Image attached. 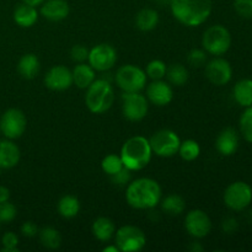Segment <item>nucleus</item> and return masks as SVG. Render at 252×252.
<instances>
[{
    "instance_id": "1",
    "label": "nucleus",
    "mask_w": 252,
    "mask_h": 252,
    "mask_svg": "<svg viewBox=\"0 0 252 252\" xmlns=\"http://www.w3.org/2000/svg\"><path fill=\"white\" fill-rule=\"evenodd\" d=\"M126 199L134 209H153L161 201V187L155 180L140 177L127 185Z\"/></svg>"
},
{
    "instance_id": "2",
    "label": "nucleus",
    "mask_w": 252,
    "mask_h": 252,
    "mask_svg": "<svg viewBox=\"0 0 252 252\" xmlns=\"http://www.w3.org/2000/svg\"><path fill=\"white\" fill-rule=\"evenodd\" d=\"M170 9L175 19L189 27L201 26L213 10L212 0H170Z\"/></svg>"
},
{
    "instance_id": "3",
    "label": "nucleus",
    "mask_w": 252,
    "mask_h": 252,
    "mask_svg": "<svg viewBox=\"0 0 252 252\" xmlns=\"http://www.w3.org/2000/svg\"><path fill=\"white\" fill-rule=\"evenodd\" d=\"M123 165L130 171H139L148 166L153 157L149 139L143 135H135L126 140L120 154Z\"/></svg>"
},
{
    "instance_id": "4",
    "label": "nucleus",
    "mask_w": 252,
    "mask_h": 252,
    "mask_svg": "<svg viewBox=\"0 0 252 252\" xmlns=\"http://www.w3.org/2000/svg\"><path fill=\"white\" fill-rule=\"evenodd\" d=\"M115 102V90L105 79H95L86 89L85 103L89 111L95 115L105 113Z\"/></svg>"
},
{
    "instance_id": "5",
    "label": "nucleus",
    "mask_w": 252,
    "mask_h": 252,
    "mask_svg": "<svg viewBox=\"0 0 252 252\" xmlns=\"http://www.w3.org/2000/svg\"><path fill=\"white\" fill-rule=\"evenodd\" d=\"M202 46L208 54L220 57L230 49L231 34L223 25H214L204 31Z\"/></svg>"
},
{
    "instance_id": "6",
    "label": "nucleus",
    "mask_w": 252,
    "mask_h": 252,
    "mask_svg": "<svg viewBox=\"0 0 252 252\" xmlns=\"http://www.w3.org/2000/svg\"><path fill=\"white\" fill-rule=\"evenodd\" d=\"M116 84L123 93H140L147 85V73L133 64L122 65L116 73Z\"/></svg>"
},
{
    "instance_id": "7",
    "label": "nucleus",
    "mask_w": 252,
    "mask_h": 252,
    "mask_svg": "<svg viewBox=\"0 0 252 252\" xmlns=\"http://www.w3.org/2000/svg\"><path fill=\"white\" fill-rule=\"evenodd\" d=\"M115 240L120 252H138L144 249L147 236L138 226L123 225L116 230Z\"/></svg>"
},
{
    "instance_id": "8",
    "label": "nucleus",
    "mask_w": 252,
    "mask_h": 252,
    "mask_svg": "<svg viewBox=\"0 0 252 252\" xmlns=\"http://www.w3.org/2000/svg\"><path fill=\"white\" fill-rule=\"evenodd\" d=\"M153 154L160 158H171L179 152L181 139L176 132L171 129H160L149 139Z\"/></svg>"
},
{
    "instance_id": "9",
    "label": "nucleus",
    "mask_w": 252,
    "mask_h": 252,
    "mask_svg": "<svg viewBox=\"0 0 252 252\" xmlns=\"http://www.w3.org/2000/svg\"><path fill=\"white\" fill-rule=\"evenodd\" d=\"M224 203L229 209L241 212L248 208L252 202V189L244 181H235L224 191Z\"/></svg>"
},
{
    "instance_id": "10",
    "label": "nucleus",
    "mask_w": 252,
    "mask_h": 252,
    "mask_svg": "<svg viewBox=\"0 0 252 252\" xmlns=\"http://www.w3.org/2000/svg\"><path fill=\"white\" fill-rule=\"evenodd\" d=\"M27 120L25 113L19 108H9L0 118V130L7 139H17L25 133Z\"/></svg>"
},
{
    "instance_id": "11",
    "label": "nucleus",
    "mask_w": 252,
    "mask_h": 252,
    "mask_svg": "<svg viewBox=\"0 0 252 252\" xmlns=\"http://www.w3.org/2000/svg\"><path fill=\"white\" fill-rule=\"evenodd\" d=\"M148 98L140 93H123L122 112L130 122H139L148 115Z\"/></svg>"
},
{
    "instance_id": "12",
    "label": "nucleus",
    "mask_w": 252,
    "mask_h": 252,
    "mask_svg": "<svg viewBox=\"0 0 252 252\" xmlns=\"http://www.w3.org/2000/svg\"><path fill=\"white\" fill-rule=\"evenodd\" d=\"M88 62L95 71H108L117 62V52L111 44L100 43L89 51Z\"/></svg>"
},
{
    "instance_id": "13",
    "label": "nucleus",
    "mask_w": 252,
    "mask_h": 252,
    "mask_svg": "<svg viewBox=\"0 0 252 252\" xmlns=\"http://www.w3.org/2000/svg\"><path fill=\"white\" fill-rule=\"evenodd\" d=\"M185 229L192 238L203 239L211 233L212 220L204 211L193 209L185 218Z\"/></svg>"
},
{
    "instance_id": "14",
    "label": "nucleus",
    "mask_w": 252,
    "mask_h": 252,
    "mask_svg": "<svg viewBox=\"0 0 252 252\" xmlns=\"http://www.w3.org/2000/svg\"><path fill=\"white\" fill-rule=\"evenodd\" d=\"M206 76L213 85H226L233 78V68L226 59L214 58L206 64Z\"/></svg>"
},
{
    "instance_id": "15",
    "label": "nucleus",
    "mask_w": 252,
    "mask_h": 252,
    "mask_svg": "<svg viewBox=\"0 0 252 252\" xmlns=\"http://www.w3.org/2000/svg\"><path fill=\"white\" fill-rule=\"evenodd\" d=\"M44 85L53 91H64L73 85V74L66 66L54 65L44 75Z\"/></svg>"
},
{
    "instance_id": "16",
    "label": "nucleus",
    "mask_w": 252,
    "mask_h": 252,
    "mask_svg": "<svg viewBox=\"0 0 252 252\" xmlns=\"http://www.w3.org/2000/svg\"><path fill=\"white\" fill-rule=\"evenodd\" d=\"M147 98L155 106H166L174 100V90L171 84L161 80H153L147 86Z\"/></svg>"
},
{
    "instance_id": "17",
    "label": "nucleus",
    "mask_w": 252,
    "mask_h": 252,
    "mask_svg": "<svg viewBox=\"0 0 252 252\" xmlns=\"http://www.w3.org/2000/svg\"><path fill=\"white\" fill-rule=\"evenodd\" d=\"M216 148L223 157H231L239 148V133L233 127L224 128L216 139Z\"/></svg>"
},
{
    "instance_id": "18",
    "label": "nucleus",
    "mask_w": 252,
    "mask_h": 252,
    "mask_svg": "<svg viewBox=\"0 0 252 252\" xmlns=\"http://www.w3.org/2000/svg\"><path fill=\"white\" fill-rule=\"evenodd\" d=\"M70 12L66 0H44L41 6V15L49 21L58 22L66 19Z\"/></svg>"
},
{
    "instance_id": "19",
    "label": "nucleus",
    "mask_w": 252,
    "mask_h": 252,
    "mask_svg": "<svg viewBox=\"0 0 252 252\" xmlns=\"http://www.w3.org/2000/svg\"><path fill=\"white\" fill-rule=\"evenodd\" d=\"M21 158L20 148L11 139L0 140V167L12 169L16 166Z\"/></svg>"
},
{
    "instance_id": "20",
    "label": "nucleus",
    "mask_w": 252,
    "mask_h": 252,
    "mask_svg": "<svg viewBox=\"0 0 252 252\" xmlns=\"http://www.w3.org/2000/svg\"><path fill=\"white\" fill-rule=\"evenodd\" d=\"M14 21L17 26L24 27V29H29V27L33 26L38 20V12L34 6H31L29 4H21L17 5L14 10Z\"/></svg>"
},
{
    "instance_id": "21",
    "label": "nucleus",
    "mask_w": 252,
    "mask_h": 252,
    "mask_svg": "<svg viewBox=\"0 0 252 252\" xmlns=\"http://www.w3.org/2000/svg\"><path fill=\"white\" fill-rule=\"evenodd\" d=\"M91 231H93V235L98 241L107 243V241H110L115 236L116 226L115 223L110 218L98 217L97 219L94 220L93 226H91Z\"/></svg>"
},
{
    "instance_id": "22",
    "label": "nucleus",
    "mask_w": 252,
    "mask_h": 252,
    "mask_svg": "<svg viewBox=\"0 0 252 252\" xmlns=\"http://www.w3.org/2000/svg\"><path fill=\"white\" fill-rule=\"evenodd\" d=\"M73 74V84L79 89H88L96 79L95 69L86 63H78L71 71Z\"/></svg>"
},
{
    "instance_id": "23",
    "label": "nucleus",
    "mask_w": 252,
    "mask_h": 252,
    "mask_svg": "<svg viewBox=\"0 0 252 252\" xmlns=\"http://www.w3.org/2000/svg\"><path fill=\"white\" fill-rule=\"evenodd\" d=\"M39 68H41L39 59L33 53H27L22 56L17 63V71L22 78L27 80L36 78L37 74L39 73Z\"/></svg>"
},
{
    "instance_id": "24",
    "label": "nucleus",
    "mask_w": 252,
    "mask_h": 252,
    "mask_svg": "<svg viewBox=\"0 0 252 252\" xmlns=\"http://www.w3.org/2000/svg\"><path fill=\"white\" fill-rule=\"evenodd\" d=\"M233 95L236 103L241 107L252 106V79H243L238 81L233 89Z\"/></svg>"
},
{
    "instance_id": "25",
    "label": "nucleus",
    "mask_w": 252,
    "mask_h": 252,
    "mask_svg": "<svg viewBox=\"0 0 252 252\" xmlns=\"http://www.w3.org/2000/svg\"><path fill=\"white\" fill-rule=\"evenodd\" d=\"M159 24V14L154 9H142L135 16V26L143 32L153 31Z\"/></svg>"
},
{
    "instance_id": "26",
    "label": "nucleus",
    "mask_w": 252,
    "mask_h": 252,
    "mask_svg": "<svg viewBox=\"0 0 252 252\" xmlns=\"http://www.w3.org/2000/svg\"><path fill=\"white\" fill-rule=\"evenodd\" d=\"M80 212V202L75 196L66 194L63 196L58 202V213L63 218L71 219L76 217Z\"/></svg>"
},
{
    "instance_id": "27",
    "label": "nucleus",
    "mask_w": 252,
    "mask_h": 252,
    "mask_svg": "<svg viewBox=\"0 0 252 252\" xmlns=\"http://www.w3.org/2000/svg\"><path fill=\"white\" fill-rule=\"evenodd\" d=\"M162 211L169 216H180L186 208V202L180 194L171 193L160 201Z\"/></svg>"
},
{
    "instance_id": "28",
    "label": "nucleus",
    "mask_w": 252,
    "mask_h": 252,
    "mask_svg": "<svg viewBox=\"0 0 252 252\" xmlns=\"http://www.w3.org/2000/svg\"><path fill=\"white\" fill-rule=\"evenodd\" d=\"M39 241L42 245L49 250H57L62 245V235L57 229L46 226L38 231Z\"/></svg>"
},
{
    "instance_id": "29",
    "label": "nucleus",
    "mask_w": 252,
    "mask_h": 252,
    "mask_svg": "<svg viewBox=\"0 0 252 252\" xmlns=\"http://www.w3.org/2000/svg\"><path fill=\"white\" fill-rule=\"evenodd\" d=\"M165 76L167 78L169 84H171L172 86H182L189 80V71L182 64H171L166 69V75Z\"/></svg>"
},
{
    "instance_id": "30",
    "label": "nucleus",
    "mask_w": 252,
    "mask_h": 252,
    "mask_svg": "<svg viewBox=\"0 0 252 252\" xmlns=\"http://www.w3.org/2000/svg\"><path fill=\"white\" fill-rule=\"evenodd\" d=\"M177 153H179L181 159L185 160V161H193L201 154V147H199V144L196 140L187 139L185 142H181Z\"/></svg>"
},
{
    "instance_id": "31",
    "label": "nucleus",
    "mask_w": 252,
    "mask_h": 252,
    "mask_svg": "<svg viewBox=\"0 0 252 252\" xmlns=\"http://www.w3.org/2000/svg\"><path fill=\"white\" fill-rule=\"evenodd\" d=\"M101 167H102V171L105 174H107L108 176H113L118 171H121L125 167V165H123V161L120 155L108 154L101 161Z\"/></svg>"
},
{
    "instance_id": "32",
    "label": "nucleus",
    "mask_w": 252,
    "mask_h": 252,
    "mask_svg": "<svg viewBox=\"0 0 252 252\" xmlns=\"http://www.w3.org/2000/svg\"><path fill=\"white\" fill-rule=\"evenodd\" d=\"M239 126H240V133L243 134L244 139L252 144V106L245 107V111L241 113L240 120H239Z\"/></svg>"
},
{
    "instance_id": "33",
    "label": "nucleus",
    "mask_w": 252,
    "mask_h": 252,
    "mask_svg": "<svg viewBox=\"0 0 252 252\" xmlns=\"http://www.w3.org/2000/svg\"><path fill=\"white\" fill-rule=\"evenodd\" d=\"M166 64L160 59H154V61L149 62L145 69L147 76H149L153 80H161L166 75Z\"/></svg>"
},
{
    "instance_id": "34",
    "label": "nucleus",
    "mask_w": 252,
    "mask_h": 252,
    "mask_svg": "<svg viewBox=\"0 0 252 252\" xmlns=\"http://www.w3.org/2000/svg\"><path fill=\"white\" fill-rule=\"evenodd\" d=\"M187 62L194 68H202L207 64V52L199 48L192 49L187 56Z\"/></svg>"
},
{
    "instance_id": "35",
    "label": "nucleus",
    "mask_w": 252,
    "mask_h": 252,
    "mask_svg": "<svg viewBox=\"0 0 252 252\" xmlns=\"http://www.w3.org/2000/svg\"><path fill=\"white\" fill-rule=\"evenodd\" d=\"M17 216V209L15 204L9 201L0 203V223H10Z\"/></svg>"
},
{
    "instance_id": "36",
    "label": "nucleus",
    "mask_w": 252,
    "mask_h": 252,
    "mask_svg": "<svg viewBox=\"0 0 252 252\" xmlns=\"http://www.w3.org/2000/svg\"><path fill=\"white\" fill-rule=\"evenodd\" d=\"M1 252H19V236L12 231H7L1 238Z\"/></svg>"
},
{
    "instance_id": "37",
    "label": "nucleus",
    "mask_w": 252,
    "mask_h": 252,
    "mask_svg": "<svg viewBox=\"0 0 252 252\" xmlns=\"http://www.w3.org/2000/svg\"><path fill=\"white\" fill-rule=\"evenodd\" d=\"M234 10L243 19H252V0H235Z\"/></svg>"
},
{
    "instance_id": "38",
    "label": "nucleus",
    "mask_w": 252,
    "mask_h": 252,
    "mask_svg": "<svg viewBox=\"0 0 252 252\" xmlns=\"http://www.w3.org/2000/svg\"><path fill=\"white\" fill-rule=\"evenodd\" d=\"M70 57L75 63H85L89 58V49L83 44H75L71 48Z\"/></svg>"
},
{
    "instance_id": "39",
    "label": "nucleus",
    "mask_w": 252,
    "mask_h": 252,
    "mask_svg": "<svg viewBox=\"0 0 252 252\" xmlns=\"http://www.w3.org/2000/svg\"><path fill=\"white\" fill-rule=\"evenodd\" d=\"M111 179H112L113 184L118 185V186H126L130 182V170H128L127 167H123L121 171L111 176Z\"/></svg>"
},
{
    "instance_id": "40",
    "label": "nucleus",
    "mask_w": 252,
    "mask_h": 252,
    "mask_svg": "<svg viewBox=\"0 0 252 252\" xmlns=\"http://www.w3.org/2000/svg\"><path fill=\"white\" fill-rule=\"evenodd\" d=\"M38 226L33 221H25L21 225V233L26 238H33L38 234Z\"/></svg>"
},
{
    "instance_id": "41",
    "label": "nucleus",
    "mask_w": 252,
    "mask_h": 252,
    "mask_svg": "<svg viewBox=\"0 0 252 252\" xmlns=\"http://www.w3.org/2000/svg\"><path fill=\"white\" fill-rule=\"evenodd\" d=\"M221 226H223L224 233L234 234L236 230H238L239 223H238V220H236L235 218H233V217H228V218H225L223 220V224H221Z\"/></svg>"
},
{
    "instance_id": "42",
    "label": "nucleus",
    "mask_w": 252,
    "mask_h": 252,
    "mask_svg": "<svg viewBox=\"0 0 252 252\" xmlns=\"http://www.w3.org/2000/svg\"><path fill=\"white\" fill-rule=\"evenodd\" d=\"M10 199V191L7 187L0 186V203L6 202Z\"/></svg>"
},
{
    "instance_id": "43",
    "label": "nucleus",
    "mask_w": 252,
    "mask_h": 252,
    "mask_svg": "<svg viewBox=\"0 0 252 252\" xmlns=\"http://www.w3.org/2000/svg\"><path fill=\"white\" fill-rule=\"evenodd\" d=\"M189 250L192 252H201L203 251V246H202L199 243H191V245H189Z\"/></svg>"
},
{
    "instance_id": "44",
    "label": "nucleus",
    "mask_w": 252,
    "mask_h": 252,
    "mask_svg": "<svg viewBox=\"0 0 252 252\" xmlns=\"http://www.w3.org/2000/svg\"><path fill=\"white\" fill-rule=\"evenodd\" d=\"M22 2H25V4H29L31 5V6H39V5L43 4L44 0H21Z\"/></svg>"
},
{
    "instance_id": "45",
    "label": "nucleus",
    "mask_w": 252,
    "mask_h": 252,
    "mask_svg": "<svg viewBox=\"0 0 252 252\" xmlns=\"http://www.w3.org/2000/svg\"><path fill=\"white\" fill-rule=\"evenodd\" d=\"M103 252H120V249L117 248V245H110V246H106V248H103Z\"/></svg>"
},
{
    "instance_id": "46",
    "label": "nucleus",
    "mask_w": 252,
    "mask_h": 252,
    "mask_svg": "<svg viewBox=\"0 0 252 252\" xmlns=\"http://www.w3.org/2000/svg\"><path fill=\"white\" fill-rule=\"evenodd\" d=\"M0 174H1V167H0Z\"/></svg>"
},
{
    "instance_id": "47",
    "label": "nucleus",
    "mask_w": 252,
    "mask_h": 252,
    "mask_svg": "<svg viewBox=\"0 0 252 252\" xmlns=\"http://www.w3.org/2000/svg\"><path fill=\"white\" fill-rule=\"evenodd\" d=\"M0 135H1V130H0Z\"/></svg>"
},
{
    "instance_id": "48",
    "label": "nucleus",
    "mask_w": 252,
    "mask_h": 252,
    "mask_svg": "<svg viewBox=\"0 0 252 252\" xmlns=\"http://www.w3.org/2000/svg\"><path fill=\"white\" fill-rule=\"evenodd\" d=\"M0 224H1V223H0Z\"/></svg>"
}]
</instances>
